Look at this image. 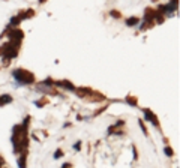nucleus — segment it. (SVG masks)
<instances>
[{"instance_id":"nucleus-1","label":"nucleus","mask_w":180,"mask_h":168,"mask_svg":"<svg viewBox=\"0 0 180 168\" xmlns=\"http://www.w3.org/2000/svg\"><path fill=\"white\" fill-rule=\"evenodd\" d=\"M15 78L20 80V81H23V83H29V81H33V75L29 74V72L26 71H15Z\"/></svg>"},{"instance_id":"nucleus-2","label":"nucleus","mask_w":180,"mask_h":168,"mask_svg":"<svg viewBox=\"0 0 180 168\" xmlns=\"http://www.w3.org/2000/svg\"><path fill=\"white\" fill-rule=\"evenodd\" d=\"M18 164H20V168H26V155L21 156V159L18 161Z\"/></svg>"},{"instance_id":"nucleus-3","label":"nucleus","mask_w":180,"mask_h":168,"mask_svg":"<svg viewBox=\"0 0 180 168\" xmlns=\"http://www.w3.org/2000/svg\"><path fill=\"white\" fill-rule=\"evenodd\" d=\"M165 153L171 156V155H173V150H171V149H165Z\"/></svg>"},{"instance_id":"nucleus-4","label":"nucleus","mask_w":180,"mask_h":168,"mask_svg":"<svg viewBox=\"0 0 180 168\" xmlns=\"http://www.w3.org/2000/svg\"><path fill=\"white\" fill-rule=\"evenodd\" d=\"M60 156H62V150H57L56 152V158H60Z\"/></svg>"},{"instance_id":"nucleus-5","label":"nucleus","mask_w":180,"mask_h":168,"mask_svg":"<svg viewBox=\"0 0 180 168\" xmlns=\"http://www.w3.org/2000/svg\"><path fill=\"white\" fill-rule=\"evenodd\" d=\"M69 167H71V164H65V165H63L62 168H69Z\"/></svg>"}]
</instances>
